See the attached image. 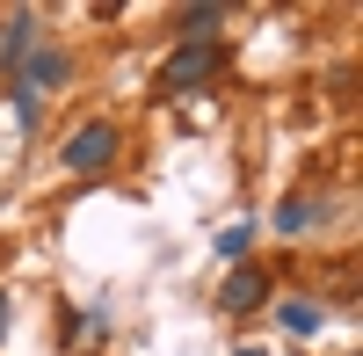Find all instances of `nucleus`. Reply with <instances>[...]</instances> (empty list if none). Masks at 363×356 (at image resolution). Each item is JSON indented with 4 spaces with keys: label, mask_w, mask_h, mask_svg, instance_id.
<instances>
[{
    "label": "nucleus",
    "mask_w": 363,
    "mask_h": 356,
    "mask_svg": "<svg viewBox=\"0 0 363 356\" xmlns=\"http://www.w3.org/2000/svg\"><path fill=\"white\" fill-rule=\"evenodd\" d=\"M247 240H255L247 226H225V233H218V255H225V262H233V255H247Z\"/></svg>",
    "instance_id": "1a4fd4ad"
},
{
    "label": "nucleus",
    "mask_w": 363,
    "mask_h": 356,
    "mask_svg": "<svg viewBox=\"0 0 363 356\" xmlns=\"http://www.w3.org/2000/svg\"><path fill=\"white\" fill-rule=\"evenodd\" d=\"M37 51V15H8V37H0V58L22 66V58Z\"/></svg>",
    "instance_id": "39448f33"
},
{
    "label": "nucleus",
    "mask_w": 363,
    "mask_h": 356,
    "mask_svg": "<svg viewBox=\"0 0 363 356\" xmlns=\"http://www.w3.org/2000/svg\"><path fill=\"white\" fill-rule=\"evenodd\" d=\"M218 22H225V8H189L182 15V44H218Z\"/></svg>",
    "instance_id": "6e6552de"
},
{
    "label": "nucleus",
    "mask_w": 363,
    "mask_h": 356,
    "mask_svg": "<svg viewBox=\"0 0 363 356\" xmlns=\"http://www.w3.org/2000/svg\"><path fill=\"white\" fill-rule=\"evenodd\" d=\"M0 342H8V291H0Z\"/></svg>",
    "instance_id": "9d476101"
},
{
    "label": "nucleus",
    "mask_w": 363,
    "mask_h": 356,
    "mask_svg": "<svg viewBox=\"0 0 363 356\" xmlns=\"http://www.w3.org/2000/svg\"><path fill=\"white\" fill-rule=\"evenodd\" d=\"M269 226H277L284 240H298L306 226H320V204H313V196H291V204H277V218H269Z\"/></svg>",
    "instance_id": "423d86ee"
},
{
    "label": "nucleus",
    "mask_w": 363,
    "mask_h": 356,
    "mask_svg": "<svg viewBox=\"0 0 363 356\" xmlns=\"http://www.w3.org/2000/svg\"><path fill=\"white\" fill-rule=\"evenodd\" d=\"M277 320H284L291 335H320V328H327V313H320L313 299H284V306H277Z\"/></svg>",
    "instance_id": "0eeeda50"
},
{
    "label": "nucleus",
    "mask_w": 363,
    "mask_h": 356,
    "mask_svg": "<svg viewBox=\"0 0 363 356\" xmlns=\"http://www.w3.org/2000/svg\"><path fill=\"white\" fill-rule=\"evenodd\" d=\"M66 73H73V58H66V51H29L22 66H15V87L37 102L44 87H66Z\"/></svg>",
    "instance_id": "7ed1b4c3"
},
{
    "label": "nucleus",
    "mask_w": 363,
    "mask_h": 356,
    "mask_svg": "<svg viewBox=\"0 0 363 356\" xmlns=\"http://www.w3.org/2000/svg\"><path fill=\"white\" fill-rule=\"evenodd\" d=\"M233 356H262V349H255V342H247V349H233Z\"/></svg>",
    "instance_id": "9b49d317"
},
{
    "label": "nucleus",
    "mask_w": 363,
    "mask_h": 356,
    "mask_svg": "<svg viewBox=\"0 0 363 356\" xmlns=\"http://www.w3.org/2000/svg\"><path fill=\"white\" fill-rule=\"evenodd\" d=\"M211 73H218V44H174L167 66H160V95H189Z\"/></svg>",
    "instance_id": "f257e3e1"
},
{
    "label": "nucleus",
    "mask_w": 363,
    "mask_h": 356,
    "mask_svg": "<svg viewBox=\"0 0 363 356\" xmlns=\"http://www.w3.org/2000/svg\"><path fill=\"white\" fill-rule=\"evenodd\" d=\"M262 299H269V277L255 269V262H240V269L225 277V291H218V306H225V313H255Z\"/></svg>",
    "instance_id": "20e7f679"
},
{
    "label": "nucleus",
    "mask_w": 363,
    "mask_h": 356,
    "mask_svg": "<svg viewBox=\"0 0 363 356\" xmlns=\"http://www.w3.org/2000/svg\"><path fill=\"white\" fill-rule=\"evenodd\" d=\"M109 160H116V124H80L66 138V167L73 174H102Z\"/></svg>",
    "instance_id": "f03ea898"
}]
</instances>
